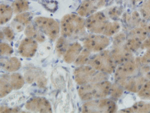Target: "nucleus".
I'll return each instance as SVG.
<instances>
[{
    "instance_id": "1",
    "label": "nucleus",
    "mask_w": 150,
    "mask_h": 113,
    "mask_svg": "<svg viewBox=\"0 0 150 113\" xmlns=\"http://www.w3.org/2000/svg\"><path fill=\"white\" fill-rule=\"evenodd\" d=\"M114 79L125 91L138 93L150 80V65L142 64L140 56L134 57L118 65L114 72Z\"/></svg>"
},
{
    "instance_id": "2",
    "label": "nucleus",
    "mask_w": 150,
    "mask_h": 113,
    "mask_svg": "<svg viewBox=\"0 0 150 113\" xmlns=\"http://www.w3.org/2000/svg\"><path fill=\"white\" fill-rule=\"evenodd\" d=\"M111 86L108 80L85 84L79 89V95L84 101L106 98L110 94Z\"/></svg>"
},
{
    "instance_id": "3",
    "label": "nucleus",
    "mask_w": 150,
    "mask_h": 113,
    "mask_svg": "<svg viewBox=\"0 0 150 113\" xmlns=\"http://www.w3.org/2000/svg\"><path fill=\"white\" fill-rule=\"evenodd\" d=\"M127 35L119 32L114 36L110 53L117 65L124 63L134 58L133 53L126 44Z\"/></svg>"
},
{
    "instance_id": "4",
    "label": "nucleus",
    "mask_w": 150,
    "mask_h": 113,
    "mask_svg": "<svg viewBox=\"0 0 150 113\" xmlns=\"http://www.w3.org/2000/svg\"><path fill=\"white\" fill-rule=\"evenodd\" d=\"M85 19L76 14H67L61 21V32L65 38L81 34L85 31Z\"/></svg>"
},
{
    "instance_id": "5",
    "label": "nucleus",
    "mask_w": 150,
    "mask_h": 113,
    "mask_svg": "<svg viewBox=\"0 0 150 113\" xmlns=\"http://www.w3.org/2000/svg\"><path fill=\"white\" fill-rule=\"evenodd\" d=\"M88 64L96 70L106 74L114 73L118 67L109 50L99 52L89 60Z\"/></svg>"
},
{
    "instance_id": "6",
    "label": "nucleus",
    "mask_w": 150,
    "mask_h": 113,
    "mask_svg": "<svg viewBox=\"0 0 150 113\" xmlns=\"http://www.w3.org/2000/svg\"><path fill=\"white\" fill-rule=\"evenodd\" d=\"M75 81L81 85L107 80V74L98 72L91 66H81L74 71Z\"/></svg>"
},
{
    "instance_id": "7",
    "label": "nucleus",
    "mask_w": 150,
    "mask_h": 113,
    "mask_svg": "<svg viewBox=\"0 0 150 113\" xmlns=\"http://www.w3.org/2000/svg\"><path fill=\"white\" fill-rule=\"evenodd\" d=\"M118 107L114 101L108 98L92 100L85 103L82 108V113H115Z\"/></svg>"
},
{
    "instance_id": "8",
    "label": "nucleus",
    "mask_w": 150,
    "mask_h": 113,
    "mask_svg": "<svg viewBox=\"0 0 150 113\" xmlns=\"http://www.w3.org/2000/svg\"><path fill=\"white\" fill-rule=\"evenodd\" d=\"M34 22L37 27L52 41L58 39L61 28L60 24L55 20L42 16L36 17Z\"/></svg>"
},
{
    "instance_id": "9",
    "label": "nucleus",
    "mask_w": 150,
    "mask_h": 113,
    "mask_svg": "<svg viewBox=\"0 0 150 113\" xmlns=\"http://www.w3.org/2000/svg\"><path fill=\"white\" fill-rule=\"evenodd\" d=\"M109 22L104 12H96L85 20L86 28L93 34L103 35Z\"/></svg>"
},
{
    "instance_id": "10",
    "label": "nucleus",
    "mask_w": 150,
    "mask_h": 113,
    "mask_svg": "<svg viewBox=\"0 0 150 113\" xmlns=\"http://www.w3.org/2000/svg\"><path fill=\"white\" fill-rule=\"evenodd\" d=\"M149 33L141 27L134 28L127 35L126 44L133 53L141 49L142 43L148 37Z\"/></svg>"
},
{
    "instance_id": "11",
    "label": "nucleus",
    "mask_w": 150,
    "mask_h": 113,
    "mask_svg": "<svg viewBox=\"0 0 150 113\" xmlns=\"http://www.w3.org/2000/svg\"><path fill=\"white\" fill-rule=\"evenodd\" d=\"M110 44V40L102 34H92L86 38L84 45L91 52L99 53L105 50Z\"/></svg>"
},
{
    "instance_id": "12",
    "label": "nucleus",
    "mask_w": 150,
    "mask_h": 113,
    "mask_svg": "<svg viewBox=\"0 0 150 113\" xmlns=\"http://www.w3.org/2000/svg\"><path fill=\"white\" fill-rule=\"evenodd\" d=\"M29 111L36 113H52L51 106L48 100L43 98H34L30 100L25 105Z\"/></svg>"
},
{
    "instance_id": "13",
    "label": "nucleus",
    "mask_w": 150,
    "mask_h": 113,
    "mask_svg": "<svg viewBox=\"0 0 150 113\" xmlns=\"http://www.w3.org/2000/svg\"><path fill=\"white\" fill-rule=\"evenodd\" d=\"M37 48V42L32 38L28 37L21 42L18 48V51L22 56L29 58L34 56Z\"/></svg>"
},
{
    "instance_id": "14",
    "label": "nucleus",
    "mask_w": 150,
    "mask_h": 113,
    "mask_svg": "<svg viewBox=\"0 0 150 113\" xmlns=\"http://www.w3.org/2000/svg\"><path fill=\"white\" fill-rule=\"evenodd\" d=\"M99 9L97 0H84L79 7L77 13L82 17H88Z\"/></svg>"
},
{
    "instance_id": "15",
    "label": "nucleus",
    "mask_w": 150,
    "mask_h": 113,
    "mask_svg": "<svg viewBox=\"0 0 150 113\" xmlns=\"http://www.w3.org/2000/svg\"><path fill=\"white\" fill-rule=\"evenodd\" d=\"M138 12L142 19L141 26L150 33V0H145L139 5Z\"/></svg>"
},
{
    "instance_id": "16",
    "label": "nucleus",
    "mask_w": 150,
    "mask_h": 113,
    "mask_svg": "<svg viewBox=\"0 0 150 113\" xmlns=\"http://www.w3.org/2000/svg\"><path fill=\"white\" fill-rule=\"evenodd\" d=\"M122 19L127 26L131 29L140 27L142 22V19L138 11H135L131 13H125L122 16Z\"/></svg>"
},
{
    "instance_id": "17",
    "label": "nucleus",
    "mask_w": 150,
    "mask_h": 113,
    "mask_svg": "<svg viewBox=\"0 0 150 113\" xmlns=\"http://www.w3.org/2000/svg\"><path fill=\"white\" fill-rule=\"evenodd\" d=\"M82 46L80 44L75 42L70 45L64 55V60L67 63L71 64L75 62L81 52Z\"/></svg>"
},
{
    "instance_id": "18",
    "label": "nucleus",
    "mask_w": 150,
    "mask_h": 113,
    "mask_svg": "<svg viewBox=\"0 0 150 113\" xmlns=\"http://www.w3.org/2000/svg\"><path fill=\"white\" fill-rule=\"evenodd\" d=\"M120 113H150V102L140 101L131 107L120 111Z\"/></svg>"
},
{
    "instance_id": "19",
    "label": "nucleus",
    "mask_w": 150,
    "mask_h": 113,
    "mask_svg": "<svg viewBox=\"0 0 150 113\" xmlns=\"http://www.w3.org/2000/svg\"><path fill=\"white\" fill-rule=\"evenodd\" d=\"M24 33L28 37L32 38L39 43H43L45 41V37L43 33L37 27V26L35 27L32 24L26 26Z\"/></svg>"
},
{
    "instance_id": "20",
    "label": "nucleus",
    "mask_w": 150,
    "mask_h": 113,
    "mask_svg": "<svg viewBox=\"0 0 150 113\" xmlns=\"http://www.w3.org/2000/svg\"><path fill=\"white\" fill-rule=\"evenodd\" d=\"M121 29V25L118 21H109L106 26L103 34L108 37L114 36L118 34Z\"/></svg>"
},
{
    "instance_id": "21",
    "label": "nucleus",
    "mask_w": 150,
    "mask_h": 113,
    "mask_svg": "<svg viewBox=\"0 0 150 113\" xmlns=\"http://www.w3.org/2000/svg\"><path fill=\"white\" fill-rule=\"evenodd\" d=\"M13 13L12 7L5 4H1L0 5L1 25H4L9 22L12 18Z\"/></svg>"
},
{
    "instance_id": "22",
    "label": "nucleus",
    "mask_w": 150,
    "mask_h": 113,
    "mask_svg": "<svg viewBox=\"0 0 150 113\" xmlns=\"http://www.w3.org/2000/svg\"><path fill=\"white\" fill-rule=\"evenodd\" d=\"M141 49L144 51L141 57V61L143 65H150V36L142 43Z\"/></svg>"
},
{
    "instance_id": "23",
    "label": "nucleus",
    "mask_w": 150,
    "mask_h": 113,
    "mask_svg": "<svg viewBox=\"0 0 150 113\" xmlns=\"http://www.w3.org/2000/svg\"><path fill=\"white\" fill-rule=\"evenodd\" d=\"M13 89L10 82V77L7 76H3L1 78L0 96L3 98L11 92Z\"/></svg>"
},
{
    "instance_id": "24",
    "label": "nucleus",
    "mask_w": 150,
    "mask_h": 113,
    "mask_svg": "<svg viewBox=\"0 0 150 113\" xmlns=\"http://www.w3.org/2000/svg\"><path fill=\"white\" fill-rule=\"evenodd\" d=\"M11 7L15 14H20L29 10V3L27 0H16Z\"/></svg>"
},
{
    "instance_id": "25",
    "label": "nucleus",
    "mask_w": 150,
    "mask_h": 113,
    "mask_svg": "<svg viewBox=\"0 0 150 113\" xmlns=\"http://www.w3.org/2000/svg\"><path fill=\"white\" fill-rule=\"evenodd\" d=\"M21 66V63L16 57H11L6 61L4 65V69L8 72H15Z\"/></svg>"
},
{
    "instance_id": "26",
    "label": "nucleus",
    "mask_w": 150,
    "mask_h": 113,
    "mask_svg": "<svg viewBox=\"0 0 150 113\" xmlns=\"http://www.w3.org/2000/svg\"><path fill=\"white\" fill-rule=\"evenodd\" d=\"M10 82L13 89L16 90L20 89L24 85V80L20 74L15 73L10 77Z\"/></svg>"
},
{
    "instance_id": "27",
    "label": "nucleus",
    "mask_w": 150,
    "mask_h": 113,
    "mask_svg": "<svg viewBox=\"0 0 150 113\" xmlns=\"http://www.w3.org/2000/svg\"><path fill=\"white\" fill-rule=\"evenodd\" d=\"M68 44L64 37H61L58 40L56 46V50L59 56H63L65 54L69 47Z\"/></svg>"
},
{
    "instance_id": "28",
    "label": "nucleus",
    "mask_w": 150,
    "mask_h": 113,
    "mask_svg": "<svg viewBox=\"0 0 150 113\" xmlns=\"http://www.w3.org/2000/svg\"><path fill=\"white\" fill-rule=\"evenodd\" d=\"M106 15L112 21H118L123 15V11L118 6H113L107 11Z\"/></svg>"
},
{
    "instance_id": "29",
    "label": "nucleus",
    "mask_w": 150,
    "mask_h": 113,
    "mask_svg": "<svg viewBox=\"0 0 150 113\" xmlns=\"http://www.w3.org/2000/svg\"><path fill=\"white\" fill-rule=\"evenodd\" d=\"M91 52L87 49L82 50L74 62L75 65L82 66L89 62Z\"/></svg>"
},
{
    "instance_id": "30",
    "label": "nucleus",
    "mask_w": 150,
    "mask_h": 113,
    "mask_svg": "<svg viewBox=\"0 0 150 113\" xmlns=\"http://www.w3.org/2000/svg\"><path fill=\"white\" fill-rule=\"evenodd\" d=\"M31 16L28 12H24L18 14L14 18V22L22 25L23 26H27L30 24L31 22Z\"/></svg>"
},
{
    "instance_id": "31",
    "label": "nucleus",
    "mask_w": 150,
    "mask_h": 113,
    "mask_svg": "<svg viewBox=\"0 0 150 113\" xmlns=\"http://www.w3.org/2000/svg\"><path fill=\"white\" fill-rule=\"evenodd\" d=\"M124 90L121 86L115 83L112 84L109 95L114 99L118 100L123 95Z\"/></svg>"
},
{
    "instance_id": "32",
    "label": "nucleus",
    "mask_w": 150,
    "mask_h": 113,
    "mask_svg": "<svg viewBox=\"0 0 150 113\" xmlns=\"http://www.w3.org/2000/svg\"><path fill=\"white\" fill-rule=\"evenodd\" d=\"M137 94L141 100H150V80L143 86Z\"/></svg>"
},
{
    "instance_id": "33",
    "label": "nucleus",
    "mask_w": 150,
    "mask_h": 113,
    "mask_svg": "<svg viewBox=\"0 0 150 113\" xmlns=\"http://www.w3.org/2000/svg\"><path fill=\"white\" fill-rule=\"evenodd\" d=\"M13 49L7 43H1L0 45V53L2 56H9L13 53Z\"/></svg>"
},
{
    "instance_id": "34",
    "label": "nucleus",
    "mask_w": 150,
    "mask_h": 113,
    "mask_svg": "<svg viewBox=\"0 0 150 113\" xmlns=\"http://www.w3.org/2000/svg\"><path fill=\"white\" fill-rule=\"evenodd\" d=\"M2 33L3 36L5 37L8 41H12L15 38L14 31L11 28L9 27L4 28Z\"/></svg>"
},
{
    "instance_id": "35",
    "label": "nucleus",
    "mask_w": 150,
    "mask_h": 113,
    "mask_svg": "<svg viewBox=\"0 0 150 113\" xmlns=\"http://www.w3.org/2000/svg\"><path fill=\"white\" fill-rule=\"evenodd\" d=\"M15 22L16 25H14V29L16 30V31H17L18 32H20L21 31H22L24 30V26H23L22 25L19 24L18 23Z\"/></svg>"
},
{
    "instance_id": "36",
    "label": "nucleus",
    "mask_w": 150,
    "mask_h": 113,
    "mask_svg": "<svg viewBox=\"0 0 150 113\" xmlns=\"http://www.w3.org/2000/svg\"><path fill=\"white\" fill-rule=\"evenodd\" d=\"M108 1L109 0H97L99 9H101L106 5Z\"/></svg>"
},
{
    "instance_id": "37",
    "label": "nucleus",
    "mask_w": 150,
    "mask_h": 113,
    "mask_svg": "<svg viewBox=\"0 0 150 113\" xmlns=\"http://www.w3.org/2000/svg\"><path fill=\"white\" fill-rule=\"evenodd\" d=\"M145 0H131L132 5H133L134 6L140 5L142 2H143Z\"/></svg>"
}]
</instances>
